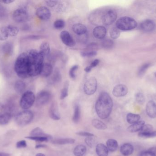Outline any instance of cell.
I'll return each instance as SVG.
<instances>
[{
    "instance_id": "obj_1",
    "label": "cell",
    "mask_w": 156,
    "mask_h": 156,
    "mask_svg": "<svg viewBox=\"0 0 156 156\" xmlns=\"http://www.w3.org/2000/svg\"><path fill=\"white\" fill-rule=\"evenodd\" d=\"M113 104L110 95L107 93L102 92L96 101L95 106V111L99 118L103 120L108 118L112 113Z\"/></svg>"
},
{
    "instance_id": "obj_2",
    "label": "cell",
    "mask_w": 156,
    "mask_h": 156,
    "mask_svg": "<svg viewBox=\"0 0 156 156\" xmlns=\"http://www.w3.org/2000/svg\"><path fill=\"white\" fill-rule=\"evenodd\" d=\"M28 74L35 77L40 74L44 58L36 49H32L28 54Z\"/></svg>"
},
{
    "instance_id": "obj_3",
    "label": "cell",
    "mask_w": 156,
    "mask_h": 156,
    "mask_svg": "<svg viewBox=\"0 0 156 156\" xmlns=\"http://www.w3.org/2000/svg\"><path fill=\"white\" fill-rule=\"evenodd\" d=\"M14 70L16 75L21 78H27L29 77L28 54L24 52L17 57L15 63Z\"/></svg>"
},
{
    "instance_id": "obj_4",
    "label": "cell",
    "mask_w": 156,
    "mask_h": 156,
    "mask_svg": "<svg viewBox=\"0 0 156 156\" xmlns=\"http://www.w3.org/2000/svg\"><path fill=\"white\" fill-rule=\"evenodd\" d=\"M136 21L129 16H123L117 20L116 27L120 30L129 31L133 30L137 27Z\"/></svg>"
},
{
    "instance_id": "obj_5",
    "label": "cell",
    "mask_w": 156,
    "mask_h": 156,
    "mask_svg": "<svg viewBox=\"0 0 156 156\" xmlns=\"http://www.w3.org/2000/svg\"><path fill=\"white\" fill-rule=\"evenodd\" d=\"M35 99L34 93L31 91H27L24 93L21 97L20 106L23 110H28L33 106Z\"/></svg>"
},
{
    "instance_id": "obj_6",
    "label": "cell",
    "mask_w": 156,
    "mask_h": 156,
    "mask_svg": "<svg viewBox=\"0 0 156 156\" xmlns=\"http://www.w3.org/2000/svg\"><path fill=\"white\" fill-rule=\"evenodd\" d=\"M34 114L31 111L25 110L18 114L16 118V123L20 126H24L33 120Z\"/></svg>"
},
{
    "instance_id": "obj_7",
    "label": "cell",
    "mask_w": 156,
    "mask_h": 156,
    "mask_svg": "<svg viewBox=\"0 0 156 156\" xmlns=\"http://www.w3.org/2000/svg\"><path fill=\"white\" fill-rule=\"evenodd\" d=\"M12 18L14 21L17 23L25 22L28 19V12L25 8L20 7L14 11Z\"/></svg>"
},
{
    "instance_id": "obj_8",
    "label": "cell",
    "mask_w": 156,
    "mask_h": 156,
    "mask_svg": "<svg viewBox=\"0 0 156 156\" xmlns=\"http://www.w3.org/2000/svg\"><path fill=\"white\" fill-rule=\"evenodd\" d=\"M97 89V81L94 77H91L84 83L83 91L85 94L93 95L95 93Z\"/></svg>"
},
{
    "instance_id": "obj_9",
    "label": "cell",
    "mask_w": 156,
    "mask_h": 156,
    "mask_svg": "<svg viewBox=\"0 0 156 156\" xmlns=\"http://www.w3.org/2000/svg\"><path fill=\"white\" fill-rule=\"evenodd\" d=\"M117 13L115 10L110 9L104 13L102 22L105 25H110L113 24L117 18Z\"/></svg>"
},
{
    "instance_id": "obj_10",
    "label": "cell",
    "mask_w": 156,
    "mask_h": 156,
    "mask_svg": "<svg viewBox=\"0 0 156 156\" xmlns=\"http://www.w3.org/2000/svg\"><path fill=\"white\" fill-rule=\"evenodd\" d=\"M51 99V94L47 91H42L37 95L36 101L37 105L43 106L47 104Z\"/></svg>"
},
{
    "instance_id": "obj_11",
    "label": "cell",
    "mask_w": 156,
    "mask_h": 156,
    "mask_svg": "<svg viewBox=\"0 0 156 156\" xmlns=\"http://www.w3.org/2000/svg\"><path fill=\"white\" fill-rule=\"evenodd\" d=\"M60 38L62 42L67 46L72 47L75 46L76 42L68 31H63L60 35Z\"/></svg>"
},
{
    "instance_id": "obj_12",
    "label": "cell",
    "mask_w": 156,
    "mask_h": 156,
    "mask_svg": "<svg viewBox=\"0 0 156 156\" xmlns=\"http://www.w3.org/2000/svg\"><path fill=\"white\" fill-rule=\"evenodd\" d=\"M37 16L42 20H49L51 16L50 10L46 6H40L37 9L36 12Z\"/></svg>"
},
{
    "instance_id": "obj_13",
    "label": "cell",
    "mask_w": 156,
    "mask_h": 156,
    "mask_svg": "<svg viewBox=\"0 0 156 156\" xmlns=\"http://www.w3.org/2000/svg\"><path fill=\"white\" fill-rule=\"evenodd\" d=\"M128 88L123 84H118L114 88L112 91L113 95L116 97H122L128 93Z\"/></svg>"
},
{
    "instance_id": "obj_14",
    "label": "cell",
    "mask_w": 156,
    "mask_h": 156,
    "mask_svg": "<svg viewBox=\"0 0 156 156\" xmlns=\"http://www.w3.org/2000/svg\"><path fill=\"white\" fill-rule=\"evenodd\" d=\"M147 115L151 118H156V103L153 100L148 102L146 107Z\"/></svg>"
},
{
    "instance_id": "obj_15",
    "label": "cell",
    "mask_w": 156,
    "mask_h": 156,
    "mask_svg": "<svg viewBox=\"0 0 156 156\" xmlns=\"http://www.w3.org/2000/svg\"><path fill=\"white\" fill-rule=\"evenodd\" d=\"M140 28L146 32L153 31L155 28V24L152 20L147 19L143 21L140 25Z\"/></svg>"
},
{
    "instance_id": "obj_16",
    "label": "cell",
    "mask_w": 156,
    "mask_h": 156,
    "mask_svg": "<svg viewBox=\"0 0 156 156\" xmlns=\"http://www.w3.org/2000/svg\"><path fill=\"white\" fill-rule=\"evenodd\" d=\"M93 33L95 38L98 39H102L105 38L107 33V30L105 27L98 26L94 29Z\"/></svg>"
},
{
    "instance_id": "obj_17",
    "label": "cell",
    "mask_w": 156,
    "mask_h": 156,
    "mask_svg": "<svg viewBox=\"0 0 156 156\" xmlns=\"http://www.w3.org/2000/svg\"><path fill=\"white\" fill-rule=\"evenodd\" d=\"M49 115L50 118L55 121H58L60 119V114L58 112L57 105L56 103H52L49 110Z\"/></svg>"
},
{
    "instance_id": "obj_18",
    "label": "cell",
    "mask_w": 156,
    "mask_h": 156,
    "mask_svg": "<svg viewBox=\"0 0 156 156\" xmlns=\"http://www.w3.org/2000/svg\"><path fill=\"white\" fill-rule=\"evenodd\" d=\"M53 68L49 63H44L41 69L40 75L44 77H48L53 73Z\"/></svg>"
},
{
    "instance_id": "obj_19",
    "label": "cell",
    "mask_w": 156,
    "mask_h": 156,
    "mask_svg": "<svg viewBox=\"0 0 156 156\" xmlns=\"http://www.w3.org/2000/svg\"><path fill=\"white\" fill-rule=\"evenodd\" d=\"M72 29L74 33L78 35H82L87 33V29L84 25L81 24H76L72 26Z\"/></svg>"
},
{
    "instance_id": "obj_20",
    "label": "cell",
    "mask_w": 156,
    "mask_h": 156,
    "mask_svg": "<svg viewBox=\"0 0 156 156\" xmlns=\"http://www.w3.org/2000/svg\"><path fill=\"white\" fill-rule=\"evenodd\" d=\"M145 124L144 121H141L131 125L127 128V131L131 133L136 132L142 130L143 126Z\"/></svg>"
},
{
    "instance_id": "obj_21",
    "label": "cell",
    "mask_w": 156,
    "mask_h": 156,
    "mask_svg": "<svg viewBox=\"0 0 156 156\" xmlns=\"http://www.w3.org/2000/svg\"><path fill=\"white\" fill-rule=\"evenodd\" d=\"M121 154L124 156L131 155L134 151L133 147L132 145L129 143L124 144L121 147Z\"/></svg>"
},
{
    "instance_id": "obj_22",
    "label": "cell",
    "mask_w": 156,
    "mask_h": 156,
    "mask_svg": "<svg viewBox=\"0 0 156 156\" xmlns=\"http://www.w3.org/2000/svg\"><path fill=\"white\" fill-rule=\"evenodd\" d=\"M96 153L98 156H108L109 150L103 144H98L96 146Z\"/></svg>"
},
{
    "instance_id": "obj_23",
    "label": "cell",
    "mask_w": 156,
    "mask_h": 156,
    "mask_svg": "<svg viewBox=\"0 0 156 156\" xmlns=\"http://www.w3.org/2000/svg\"><path fill=\"white\" fill-rule=\"evenodd\" d=\"M50 51L49 44L47 42H44L41 44L40 47L39 53L44 58L48 56Z\"/></svg>"
},
{
    "instance_id": "obj_24",
    "label": "cell",
    "mask_w": 156,
    "mask_h": 156,
    "mask_svg": "<svg viewBox=\"0 0 156 156\" xmlns=\"http://www.w3.org/2000/svg\"><path fill=\"white\" fill-rule=\"evenodd\" d=\"M52 143L55 144L66 145L69 144H74L75 143V140L72 138H60L53 140Z\"/></svg>"
},
{
    "instance_id": "obj_25",
    "label": "cell",
    "mask_w": 156,
    "mask_h": 156,
    "mask_svg": "<svg viewBox=\"0 0 156 156\" xmlns=\"http://www.w3.org/2000/svg\"><path fill=\"white\" fill-rule=\"evenodd\" d=\"M106 147L109 151L115 152L117 150L118 147V144L117 141L114 139H109L106 143Z\"/></svg>"
},
{
    "instance_id": "obj_26",
    "label": "cell",
    "mask_w": 156,
    "mask_h": 156,
    "mask_svg": "<svg viewBox=\"0 0 156 156\" xmlns=\"http://www.w3.org/2000/svg\"><path fill=\"white\" fill-rule=\"evenodd\" d=\"M26 86L25 83L23 81L18 80L14 84V89L16 93H22L26 89Z\"/></svg>"
},
{
    "instance_id": "obj_27",
    "label": "cell",
    "mask_w": 156,
    "mask_h": 156,
    "mask_svg": "<svg viewBox=\"0 0 156 156\" xmlns=\"http://www.w3.org/2000/svg\"><path fill=\"white\" fill-rule=\"evenodd\" d=\"M140 118L141 117L139 114L129 113L126 116V121L128 123L132 125L139 122Z\"/></svg>"
},
{
    "instance_id": "obj_28",
    "label": "cell",
    "mask_w": 156,
    "mask_h": 156,
    "mask_svg": "<svg viewBox=\"0 0 156 156\" xmlns=\"http://www.w3.org/2000/svg\"><path fill=\"white\" fill-rule=\"evenodd\" d=\"M2 50L6 56H11L13 52V46L10 42H7L3 45Z\"/></svg>"
},
{
    "instance_id": "obj_29",
    "label": "cell",
    "mask_w": 156,
    "mask_h": 156,
    "mask_svg": "<svg viewBox=\"0 0 156 156\" xmlns=\"http://www.w3.org/2000/svg\"><path fill=\"white\" fill-rule=\"evenodd\" d=\"M86 147L83 145L77 146L74 150V154L75 156H83L86 153Z\"/></svg>"
},
{
    "instance_id": "obj_30",
    "label": "cell",
    "mask_w": 156,
    "mask_h": 156,
    "mask_svg": "<svg viewBox=\"0 0 156 156\" xmlns=\"http://www.w3.org/2000/svg\"><path fill=\"white\" fill-rule=\"evenodd\" d=\"M6 27L9 36H16L19 33V30L18 27L12 25H9Z\"/></svg>"
},
{
    "instance_id": "obj_31",
    "label": "cell",
    "mask_w": 156,
    "mask_h": 156,
    "mask_svg": "<svg viewBox=\"0 0 156 156\" xmlns=\"http://www.w3.org/2000/svg\"><path fill=\"white\" fill-rule=\"evenodd\" d=\"M30 135H31V136H46V137L51 138L50 136L45 133L43 132V130L39 127H37V128L34 129L30 133Z\"/></svg>"
},
{
    "instance_id": "obj_32",
    "label": "cell",
    "mask_w": 156,
    "mask_h": 156,
    "mask_svg": "<svg viewBox=\"0 0 156 156\" xmlns=\"http://www.w3.org/2000/svg\"><path fill=\"white\" fill-rule=\"evenodd\" d=\"M94 127L98 130H104L107 129V125L102 121L97 119H94L92 122Z\"/></svg>"
},
{
    "instance_id": "obj_33",
    "label": "cell",
    "mask_w": 156,
    "mask_h": 156,
    "mask_svg": "<svg viewBox=\"0 0 156 156\" xmlns=\"http://www.w3.org/2000/svg\"><path fill=\"white\" fill-rule=\"evenodd\" d=\"M81 110L80 106L76 104L74 108V112L73 116V121L75 123H78L80 118Z\"/></svg>"
},
{
    "instance_id": "obj_34",
    "label": "cell",
    "mask_w": 156,
    "mask_h": 156,
    "mask_svg": "<svg viewBox=\"0 0 156 156\" xmlns=\"http://www.w3.org/2000/svg\"><path fill=\"white\" fill-rule=\"evenodd\" d=\"M11 119V115L9 113H5L0 115V125H5L10 122Z\"/></svg>"
},
{
    "instance_id": "obj_35",
    "label": "cell",
    "mask_w": 156,
    "mask_h": 156,
    "mask_svg": "<svg viewBox=\"0 0 156 156\" xmlns=\"http://www.w3.org/2000/svg\"><path fill=\"white\" fill-rule=\"evenodd\" d=\"M9 37L6 27H0V41H5Z\"/></svg>"
},
{
    "instance_id": "obj_36",
    "label": "cell",
    "mask_w": 156,
    "mask_h": 156,
    "mask_svg": "<svg viewBox=\"0 0 156 156\" xmlns=\"http://www.w3.org/2000/svg\"><path fill=\"white\" fill-rule=\"evenodd\" d=\"M138 136L141 138H154L156 137V131H152L148 132H140L138 134Z\"/></svg>"
},
{
    "instance_id": "obj_37",
    "label": "cell",
    "mask_w": 156,
    "mask_h": 156,
    "mask_svg": "<svg viewBox=\"0 0 156 156\" xmlns=\"http://www.w3.org/2000/svg\"><path fill=\"white\" fill-rule=\"evenodd\" d=\"M110 35L112 39H117L120 35V30L116 27H112L110 30Z\"/></svg>"
},
{
    "instance_id": "obj_38",
    "label": "cell",
    "mask_w": 156,
    "mask_h": 156,
    "mask_svg": "<svg viewBox=\"0 0 156 156\" xmlns=\"http://www.w3.org/2000/svg\"><path fill=\"white\" fill-rule=\"evenodd\" d=\"M69 86V83L68 82H66L65 83L64 88L61 91V95H60L61 100H64L68 95Z\"/></svg>"
},
{
    "instance_id": "obj_39",
    "label": "cell",
    "mask_w": 156,
    "mask_h": 156,
    "mask_svg": "<svg viewBox=\"0 0 156 156\" xmlns=\"http://www.w3.org/2000/svg\"><path fill=\"white\" fill-rule=\"evenodd\" d=\"M27 139H30V140H34L38 142H48L49 137H46V136H27L26 137Z\"/></svg>"
},
{
    "instance_id": "obj_40",
    "label": "cell",
    "mask_w": 156,
    "mask_h": 156,
    "mask_svg": "<svg viewBox=\"0 0 156 156\" xmlns=\"http://www.w3.org/2000/svg\"><path fill=\"white\" fill-rule=\"evenodd\" d=\"M61 76L58 70L56 69L53 74L52 78V82L53 83H57L61 80Z\"/></svg>"
},
{
    "instance_id": "obj_41",
    "label": "cell",
    "mask_w": 156,
    "mask_h": 156,
    "mask_svg": "<svg viewBox=\"0 0 156 156\" xmlns=\"http://www.w3.org/2000/svg\"><path fill=\"white\" fill-rule=\"evenodd\" d=\"M135 99L136 102L140 104H144L145 101L144 96L141 93H138L136 94Z\"/></svg>"
},
{
    "instance_id": "obj_42",
    "label": "cell",
    "mask_w": 156,
    "mask_h": 156,
    "mask_svg": "<svg viewBox=\"0 0 156 156\" xmlns=\"http://www.w3.org/2000/svg\"><path fill=\"white\" fill-rule=\"evenodd\" d=\"M54 27L56 29H60L64 28L65 26V22L62 19H58L55 21L54 24Z\"/></svg>"
},
{
    "instance_id": "obj_43",
    "label": "cell",
    "mask_w": 156,
    "mask_h": 156,
    "mask_svg": "<svg viewBox=\"0 0 156 156\" xmlns=\"http://www.w3.org/2000/svg\"><path fill=\"white\" fill-rule=\"evenodd\" d=\"M96 54H97V52L95 50L84 51L81 53L82 56L85 57L94 56H96Z\"/></svg>"
},
{
    "instance_id": "obj_44",
    "label": "cell",
    "mask_w": 156,
    "mask_h": 156,
    "mask_svg": "<svg viewBox=\"0 0 156 156\" xmlns=\"http://www.w3.org/2000/svg\"><path fill=\"white\" fill-rule=\"evenodd\" d=\"M102 45L104 48L110 49L112 47L113 42L110 39H105L102 42Z\"/></svg>"
},
{
    "instance_id": "obj_45",
    "label": "cell",
    "mask_w": 156,
    "mask_h": 156,
    "mask_svg": "<svg viewBox=\"0 0 156 156\" xmlns=\"http://www.w3.org/2000/svg\"><path fill=\"white\" fill-rule=\"evenodd\" d=\"M79 66L76 65L72 66L69 71V76L72 79H75L76 77V71L77 70Z\"/></svg>"
},
{
    "instance_id": "obj_46",
    "label": "cell",
    "mask_w": 156,
    "mask_h": 156,
    "mask_svg": "<svg viewBox=\"0 0 156 156\" xmlns=\"http://www.w3.org/2000/svg\"><path fill=\"white\" fill-rule=\"evenodd\" d=\"M150 66V64L149 63H147L142 66L138 71V74L139 76H143Z\"/></svg>"
},
{
    "instance_id": "obj_47",
    "label": "cell",
    "mask_w": 156,
    "mask_h": 156,
    "mask_svg": "<svg viewBox=\"0 0 156 156\" xmlns=\"http://www.w3.org/2000/svg\"><path fill=\"white\" fill-rule=\"evenodd\" d=\"M93 137V136L86 137L85 140H84L85 143L90 147H93L94 144H95V140Z\"/></svg>"
},
{
    "instance_id": "obj_48",
    "label": "cell",
    "mask_w": 156,
    "mask_h": 156,
    "mask_svg": "<svg viewBox=\"0 0 156 156\" xmlns=\"http://www.w3.org/2000/svg\"><path fill=\"white\" fill-rule=\"evenodd\" d=\"M154 128L152 125L150 124H145L143 126L142 130L140 131L141 132H148L153 131Z\"/></svg>"
},
{
    "instance_id": "obj_49",
    "label": "cell",
    "mask_w": 156,
    "mask_h": 156,
    "mask_svg": "<svg viewBox=\"0 0 156 156\" xmlns=\"http://www.w3.org/2000/svg\"><path fill=\"white\" fill-rule=\"evenodd\" d=\"M76 134L80 136H84V137H92L94 136L93 134L91 133L88 132H80L76 133Z\"/></svg>"
},
{
    "instance_id": "obj_50",
    "label": "cell",
    "mask_w": 156,
    "mask_h": 156,
    "mask_svg": "<svg viewBox=\"0 0 156 156\" xmlns=\"http://www.w3.org/2000/svg\"><path fill=\"white\" fill-rule=\"evenodd\" d=\"M27 146L26 142L24 140L19 141L16 143V147L18 148H24Z\"/></svg>"
},
{
    "instance_id": "obj_51",
    "label": "cell",
    "mask_w": 156,
    "mask_h": 156,
    "mask_svg": "<svg viewBox=\"0 0 156 156\" xmlns=\"http://www.w3.org/2000/svg\"><path fill=\"white\" fill-rule=\"evenodd\" d=\"M46 4L49 7H53L55 6L58 4V1H45Z\"/></svg>"
},
{
    "instance_id": "obj_52",
    "label": "cell",
    "mask_w": 156,
    "mask_h": 156,
    "mask_svg": "<svg viewBox=\"0 0 156 156\" xmlns=\"http://www.w3.org/2000/svg\"><path fill=\"white\" fill-rule=\"evenodd\" d=\"M140 156H156L153 153H151L150 151H143V152H141L140 154Z\"/></svg>"
},
{
    "instance_id": "obj_53",
    "label": "cell",
    "mask_w": 156,
    "mask_h": 156,
    "mask_svg": "<svg viewBox=\"0 0 156 156\" xmlns=\"http://www.w3.org/2000/svg\"><path fill=\"white\" fill-rule=\"evenodd\" d=\"M99 63H100V60L99 59H95L91 62L90 66L92 68H93L95 67L96 66H98Z\"/></svg>"
},
{
    "instance_id": "obj_54",
    "label": "cell",
    "mask_w": 156,
    "mask_h": 156,
    "mask_svg": "<svg viewBox=\"0 0 156 156\" xmlns=\"http://www.w3.org/2000/svg\"><path fill=\"white\" fill-rule=\"evenodd\" d=\"M5 13V9L0 4V16H3Z\"/></svg>"
},
{
    "instance_id": "obj_55",
    "label": "cell",
    "mask_w": 156,
    "mask_h": 156,
    "mask_svg": "<svg viewBox=\"0 0 156 156\" xmlns=\"http://www.w3.org/2000/svg\"><path fill=\"white\" fill-rule=\"evenodd\" d=\"M27 38L30 39H39L41 38V37L39 35H30Z\"/></svg>"
},
{
    "instance_id": "obj_56",
    "label": "cell",
    "mask_w": 156,
    "mask_h": 156,
    "mask_svg": "<svg viewBox=\"0 0 156 156\" xmlns=\"http://www.w3.org/2000/svg\"><path fill=\"white\" fill-rule=\"evenodd\" d=\"M148 150L156 156V147H151Z\"/></svg>"
},
{
    "instance_id": "obj_57",
    "label": "cell",
    "mask_w": 156,
    "mask_h": 156,
    "mask_svg": "<svg viewBox=\"0 0 156 156\" xmlns=\"http://www.w3.org/2000/svg\"><path fill=\"white\" fill-rule=\"evenodd\" d=\"M14 2V1H12V0H6V1H0V2L3 3L5 4H10L12 3L13 2Z\"/></svg>"
},
{
    "instance_id": "obj_58",
    "label": "cell",
    "mask_w": 156,
    "mask_h": 156,
    "mask_svg": "<svg viewBox=\"0 0 156 156\" xmlns=\"http://www.w3.org/2000/svg\"><path fill=\"white\" fill-rule=\"evenodd\" d=\"M46 147V146L44 144H38L36 146L35 148L36 149H39L40 148H45Z\"/></svg>"
},
{
    "instance_id": "obj_59",
    "label": "cell",
    "mask_w": 156,
    "mask_h": 156,
    "mask_svg": "<svg viewBox=\"0 0 156 156\" xmlns=\"http://www.w3.org/2000/svg\"><path fill=\"white\" fill-rule=\"evenodd\" d=\"M92 68L90 66H87L84 68V71L86 72H90L91 71Z\"/></svg>"
},
{
    "instance_id": "obj_60",
    "label": "cell",
    "mask_w": 156,
    "mask_h": 156,
    "mask_svg": "<svg viewBox=\"0 0 156 156\" xmlns=\"http://www.w3.org/2000/svg\"><path fill=\"white\" fill-rule=\"evenodd\" d=\"M10 154L7 153H0V156H9Z\"/></svg>"
},
{
    "instance_id": "obj_61",
    "label": "cell",
    "mask_w": 156,
    "mask_h": 156,
    "mask_svg": "<svg viewBox=\"0 0 156 156\" xmlns=\"http://www.w3.org/2000/svg\"><path fill=\"white\" fill-rule=\"evenodd\" d=\"M36 156H45V155H44V154H41V153H39V154H37L36 155Z\"/></svg>"
},
{
    "instance_id": "obj_62",
    "label": "cell",
    "mask_w": 156,
    "mask_h": 156,
    "mask_svg": "<svg viewBox=\"0 0 156 156\" xmlns=\"http://www.w3.org/2000/svg\"><path fill=\"white\" fill-rule=\"evenodd\" d=\"M155 75L156 77V73H155Z\"/></svg>"
}]
</instances>
